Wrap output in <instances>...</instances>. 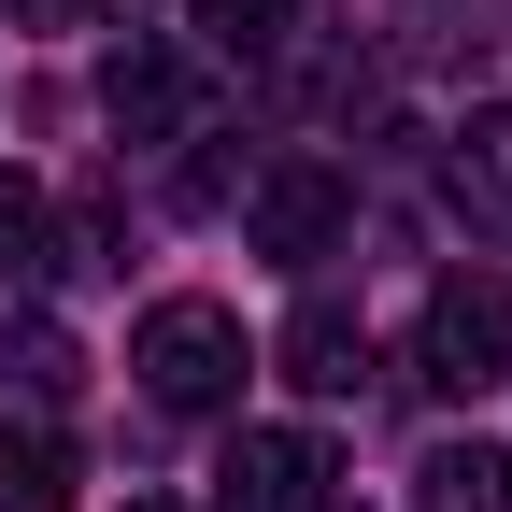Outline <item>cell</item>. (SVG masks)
I'll use <instances>...</instances> for the list:
<instances>
[{"mask_svg": "<svg viewBox=\"0 0 512 512\" xmlns=\"http://www.w3.org/2000/svg\"><path fill=\"white\" fill-rule=\"evenodd\" d=\"M128 370H143L157 413H214V399H242V313L228 299H157L128 328Z\"/></svg>", "mask_w": 512, "mask_h": 512, "instance_id": "cell-1", "label": "cell"}, {"mask_svg": "<svg viewBox=\"0 0 512 512\" xmlns=\"http://www.w3.org/2000/svg\"><path fill=\"white\" fill-rule=\"evenodd\" d=\"M342 228H356V185H342V171H313V157L256 171V200H242V242H256V256H285V271L342 256Z\"/></svg>", "mask_w": 512, "mask_h": 512, "instance_id": "cell-2", "label": "cell"}, {"mask_svg": "<svg viewBox=\"0 0 512 512\" xmlns=\"http://www.w3.org/2000/svg\"><path fill=\"white\" fill-rule=\"evenodd\" d=\"M413 370L441 384V399H484V384H512V299L441 285V299L413 313Z\"/></svg>", "mask_w": 512, "mask_h": 512, "instance_id": "cell-3", "label": "cell"}, {"mask_svg": "<svg viewBox=\"0 0 512 512\" xmlns=\"http://www.w3.org/2000/svg\"><path fill=\"white\" fill-rule=\"evenodd\" d=\"M214 484H228V512H328L342 470H328V441H299V427H242Z\"/></svg>", "mask_w": 512, "mask_h": 512, "instance_id": "cell-4", "label": "cell"}, {"mask_svg": "<svg viewBox=\"0 0 512 512\" xmlns=\"http://www.w3.org/2000/svg\"><path fill=\"white\" fill-rule=\"evenodd\" d=\"M271 356H285V384H299V399H356V370H370V328H356L342 299H299Z\"/></svg>", "mask_w": 512, "mask_h": 512, "instance_id": "cell-5", "label": "cell"}, {"mask_svg": "<svg viewBox=\"0 0 512 512\" xmlns=\"http://www.w3.org/2000/svg\"><path fill=\"white\" fill-rule=\"evenodd\" d=\"M413 512H512V456L498 441H427L413 456Z\"/></svg>", "mask_w": 512, "mask_h": 512, "instance_id": "cell-6", "label": "cell"}, {"mask_svg": "<svg viewBox=\"0 0 512 512\" xmlns=\"http://www.w3.org/2000/svg\"><path fill=\"white\" fill-rule=\"evenodd\" d=\"M456 214L512 242V100H484V114L456 128Z\"/></svg>", "mask_w": 512, "mask_h": 512, "instance_id": "cell-7", "label": "cell"}, {"mask_svg": "<svg viewBox=\"0 0 512 512\" xmlns=\"http://www.w3.org/2000/svg\"><path fill=\"white\" fill-rule=\"evenodd\" d=\"M0 512H72V441L57 427H0Z\"/></svg>", "mask_w": 512, "mask_h": 512, "instance_id": "cell-8", "label": "cell"}, {"mask_svg": "<svg viewBox=\"0 0 512 512\" xmlns=\"http://www.w3.org/2000/svg\"><path fill=\"white\" fill-rule=\"evenodd\" d=\"M0 370H15V399H29V413H72V384H86V342H72V328H43V313H29V328L0 342Z\"/></svg>", "mask_w": 512, "mask_h": 512, "instance_id": "cell-9", "label": "cell"}, {"mask_svg": "<svg viewBox=\"0 0 512 512\" xmlns=\"http://www.w3.org/2000/svg\"><path fill=\"white\" fill-rule=\"evenodd\" d=\"M185 29H200L214 57H242V72H256V57H285V29H299V0H185Z\"/></svg>", "mask_w": 512, "mask_h": 512, "instance_id": "cell-10", "label": "cell"}, {"mask_svg": "<svg viewBox=\"0 0 512 512\" xmlns=\"http://www.w3.org/2000/svg\"><path fill=\"white\" fill-rule=\"evenodd\" d=\"M171 114H185L171 57H157V43H128V57H114V128H171Z\"/></svg>", "mask_w": 512, "mask_h": 512, "instance_id": "cell-11", "label": "cell"}, {"mask_svg": "<svg viewBox=\"0 0 512 512\" xmlns=\"http://www.w3.org/2000/svg\"><path fill=\"white\" fill-rule=\"evenodd\" d=\"M43 242H57V200H43L29 171H0V271H29Z\"/></svg>", "mask_w": 512, "mask_h": 512, "instance_id": "cell-12", "label": "cell"}, {"mask_svg": "<svg viewBox=\"0 0 512 512\" xmlns=\"http://www.w3.org/2000/svg\"><path fill=\"white\" fill-rule=\"evenodd\" d=\"M128 512H171V498H128Z\"/></svg>", "mask_w": 512, "mask_h": 512, "instance_id": "cell-13", "label": "cell"}]
</instances>
